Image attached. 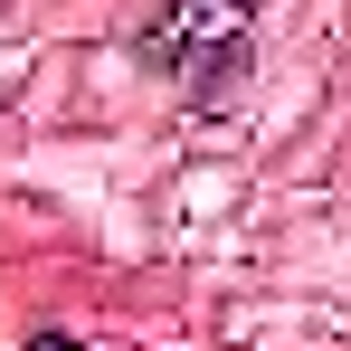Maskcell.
Wrapping results in <instances>:
<instances>
[{
  "label": "cell",
  "instance_id": "cell-1",
  "mask_svg": "<svg viewBox=\"0 0 351 351\" xmlns=\"http://www.w3.org/2000/svg\"><path fill=\"white\" fill-rule=\"evenodd\" d=\"M247 10H256V0H171V19L143 38V58H152V66L228 58V48H237V29H247Z\"/></svg>",
  "mask_w": 351,
  "mask_h": 351
},
{
  "label": "cell",
  "instance_id": "cell-2",
  "mask_svg": "<svg viewBox=\"0 0 351 351\" xmlns=\"http://www.w3.org/2000/svg\"><path fill=\"white\" fill-rule=\"evenodd\" d=\"M29 351H86V342H66V332H29Z\"/></svg>",
  "mask_w": 351,
  "mask_h": 351
}]
</instances>
